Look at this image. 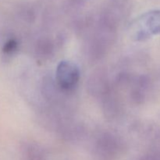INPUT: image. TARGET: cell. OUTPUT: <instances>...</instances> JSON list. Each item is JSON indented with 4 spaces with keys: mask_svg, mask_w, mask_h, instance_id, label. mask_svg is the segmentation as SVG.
<instances>
[{
    "mask_svg": "<svg viewBox=\"0 0 160 160\" xmlns=\"http://www.w3.org/2000/svg\"><path fill=\"white\" fill-rule=\"evenodd\" d=\"M80 78L78 67L70 61H62L56 70L58 85L65 91L72 90L78 84Z\"/></svg>",
    "mask_w": 160,
    "mask_h": 160,
    "instance_id": "cell-1",
    "label": "cell"
},
{
    "mask_svg": "<svg viewBox=\"0 0 160 160\" xmlns=\"http://www.w3.org/2000/svg\"><path fill=\"white\" fill-rule=\"evenodd\" d=\"M120 150V142L114 136L105 134L98 138L95 154L100 160H112Z\"/></svg>",
    "mask_w": 160,
    "mask_h": 160,
    "instance_id": "cell-2",
    "label": "cell"
},
{
    "mask_svg": "<svg viewBox=\"0 0 160 160\" xmlns=\"http://www.w3.org/2000/svg\"><path fill=\"white\" fill-rule=\"evenodd\" d=\"M142 23L144 27L134 34L137 40H144L149 37L151 34L160 32V11H155L146 15L143 18Z\"/></svg>",
    "mask_w": 160,
    "mask_h": 160,
    "instance_id": "cell-3",
    "label": "cell"
},
{
    "mask_svg": "<svg viewBox=\"0 0 160 160\" xmlns=\"http://www.w3.org/2000/svg\"><path fill=\"white\" fill-rule=\"evenodd\" d=\"M88 89L94 95L105 96L109 92L107 79L104 73L101 71L92 74L88 81Z\"/></svg>",
    "mask_w": 160,
    "mask_h": 160,
    "instance_id": "cell-4",
    "label": "cell"
},
{
    "mask_svg": "<svg viewBox=\"0 0 160 160\" xmlns=\"http://www.w3.org/2000/svg\"><path fill=\"white\" fill-rule=\"evenodd\" d=\"M40 53L42 55H48L50 54L52 51V45L50 42L45 40H42L40 42L38 45V48Z\"/></svg>",
    "mask_w": 160,
    "mask_h": 160,
    "instance_id": "cell-5",
    "label": "cell"
}]
</instances>
